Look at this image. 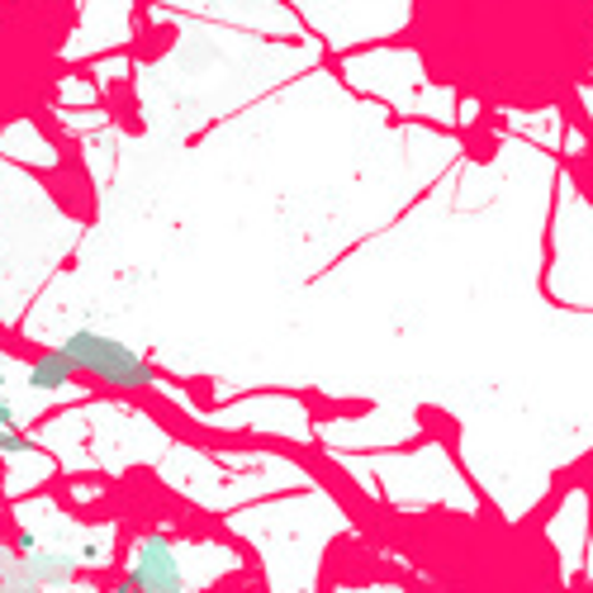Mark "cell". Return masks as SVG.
Instances as JSON below:
<instances>
[{"label": "cell", "mask_w": 593, "mask_h": 593, "mask_svg": "<svg viewBox=\"0 0 593 593\" xmlns=\"http://www.w3.org/2000/svg\"><path fill=\"white\" fill-rule=\"evenodd\" d=\"M57 346L71 356L77 375H85V380H95V385H105V389L142 395V389L157 385V366H152V361L138 356L128 342L110 338V332H100V328H77V332H67Z\"/></svg>", "instance_id": "obj_1"}, {"label": "cell", "mask_w": 593, "mask_h": 593, "mask_svg": "<svg viewBox=\"0 0 593 593\" xmlns=\"http://www.w3.org/2000/svg\"><path fill=\"white\" fill-rule=\"evenodd\" d=\"M119 589H128V593H185L191 589V574H185V560L171 546V537H162V532L134 537V546L124 556Z\"/></svg>", "instance_id": "obj_2"}, {"label": "cell", "mask_w": 593, "mask_h": 593, "mask_svg": "<svg viewBox=\"0 0 593 593\" xmlns=\"http://www.w3.org/2000/svg\"><path fill=\"white\" fill-rule=\"evenodd\" d=\"M24 380H28V389H38V395H62V389H71V380H77V366H71V356L62 346H48V352H38L28 361Z\"/></svg>", "instance_id": "obj_3"}, {"label": "cell", "mask_w": 593, "mask_h": 593, "mask_svg": "<svg viewBox=\"0 0 593 593\" xmlns=\"http://www.w3.org/2000/svg\"><path fill=\"white\" fill-rule=\"evenodd\" d=\"M0 427H14V409H10V403H0Z\"/></svg>", "instance_id": "obj_4"}]
</instances>
